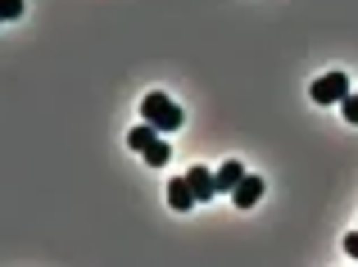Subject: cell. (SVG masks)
<instances>
[{
	"mask_svg": "<svg viewBox=\"0 0 358 267\" xmlns=\"http://www.w3.org/2000/svg\"><path fill=\"white\" fill-rule=\"evenodd\" d=\"M141 118L150 122V127H159L168 136V131H177L186 122V113H182V104L173 100V95H164V91H150L145 100H141Z\"/></svg>",
	"mask_w": 358,
	"mask_h": 267,
	"instance_id": "6da1fadb",
	"label": "cell"
},
{
	"mask_svg": "<svg viewBox=\"0 0 358 267\" xmlns=\"http://www.w3.org/2000/svg\"><path fill=\"white\" fill-rule=\"evenodd\" d=\"M341 109H345V122H354V127H358V91L345 95V100H341Z\"/></svg>",
	"mask_w": 358,
	"mask_h": 267,
	"instance_id": "ba28073f",
	"label": "cell"
},
{
	"mask_svg": "<svg viewBox=\"0 0 358 267\" xmlns=\"http://www.w3.org/2000/svg\"><path fill=\"white\" fill-rule=\"evenodd\" d=\"M23 14V0H0V18H18Z\"/></svg>",
	"mask_w": 358,
	"mask_h": 267,
	"instance_id": "9c48e42d",
	"label": "cell"
},
{
	"mask_svg": "<svg viewBox=\"0 0 358 267\" xmlns=\"http://www.w3.org/2000/svg\"><path fill=\"white\" fill-rule=\"evenodd\" d=\"M127 145H131V150H136V154H141V159H145V164H150V168H164V164H168V159H173V150H168V140H164V131H159V127H150V122H145V118H141V122H136V127H131V131H127Z\"/></svg>",
	"mask_w": 358,
	"mask_h": 267,
	"instance_id": "7a4b0ae2",
	"label": "cell"
},
{
	"mask_svg": "<svg viewBox=\"0 0 358 267\" xmlns=\"http://www.w3.org/2000/svg\"><path fill=\"white\" fill-rule=\"evenodd\" d=\"M231 199H236V208H254L263 199V177H250V173H245L241 186L231 190Z\"/></svg>",
	"mask_w": 358,
	"mask_h": 267,
	"instance_id": "5b68a950",
	"label": "cell"
},
{
	"mask_svg": "<svg viewBox=\"0 0 358 267\" xmlns=\"http://www.w3.org/2000/svg\"><path fill=\"white\" fill-rule=\"evenodd\" d=\"M186 181H191V190H195V199H200V204H204V199H213V195H218V177H213L204 164H195L191 173H186Z\"/></svg>",
	"mask_w": 358,
	"mask_h": 267,
	"instance_id": "277c9868",
	"label": "cell"
},
{
	"mask_svg": "<svg viewBox=\"0 0 358 267\" xmlns=\"http://www.w3.org/2000/svg\"><path fill=\"white\" fill-rule=\"evenodd\" d=\"M168 204H173V213H186V208L191 204H200V199H195V190H191V181H168Z\"/></svg>",
	"mask_w": 358,
	"mask_h": 267,
	"instance_id": "8992f818",
	"label": "cell"
},
{
	"mask_svg": "<svg viewBox=\"0 0 358 267\" xmlns=\"http://www.w3.org/2000/svg\"><path fill=\"white\" fill-rule=\"evenodd\" d=\"M345 254H350V259H358V231L345 236Z\"/></svg>",
	"mask_w": 358,
	"mask_h": 267,
	"instance_id": "30bf717a",
	"label": "cell"
},
{
	"mask_svg": "<svg viewBox=\"0 0 358 267\" xmlns=\"http://www.w3.org/2000/svg\"><path fill=\"white\" fill-rule=\"evenodd\" d=\"M350 91L354 87H350V78H345V73H322V78L313 82V100L317 104H341Z\"/></svg>",
	"mask_w": 358,
	"mask_h": 267,
	"instance_id": "3957f363",
	"label": "cell"
},
{
	"mask_svg": "<svg viewBox=\"0 0 358 267\" xmlns=\"http://www.w3.org/2000/svg\"><path fill=\"white\" fill-rule=\"evenodd\" d=\"M213 177H218V190H236V186H241V177H245V168L236 164V159H231V164H222Z\"/></svg>",
	"mask_w": 358,
	"mask_h": 267,
	"instance_id": "52a82bcc",
	"label": "cell"
}]
</instances>
